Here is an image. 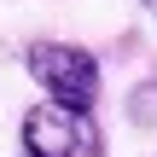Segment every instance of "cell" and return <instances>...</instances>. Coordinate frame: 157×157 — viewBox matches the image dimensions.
I'll return each mask as SVG.
<instances>
[{
    "label": "cell",
    "mask_w": 157,
    "mask_h": 157,
    "mask_svg": "<svg viewBox=\"0 0 157 157\" xmlns=\"http://www.w3.org/2000/svg\"><path fill=\"white\" fill-rule=\"evenodd\" d=\"M17 140H23L29 157H105V140H99L93 111H76V105H58V99L29 105Z\"/></svg>",
    "instance_id": "obj_2"
},
{
    "label": "cell",
    "mask_w": 157,
    "mask_h": 157,
    "mask_svg": "<svg viewBox=\"0 0 157 157\" xmlns=\"http://www.w3.org/2000/svg\"><path fill=\"white\" fill-rule=\"evenodd\" d=\"M146 6H151V12H157V0H146Z\"/></svg>",
    "instance_id": "obj_3"
},
{
    "label": "cell",
    "mask_w": 157,
    "mask_h": 157,
    "mask_svg": "<svg viewBox=\"0 0 157 157\" xmlns=\"http://www.w3.org/2000/svg\"><path fill=\"white\" fill-rule=\"evenodd\" d=\"M23 70L41 82L47 99L58 105H76V111H93L99 99V58L76 41H29L23 52Z\"/></svg>",
    "instance_id": "obj_1"
}]
</instances>
